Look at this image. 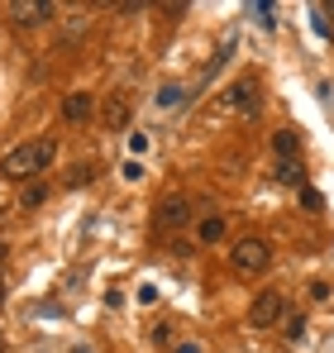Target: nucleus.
Instances as JSON below:
<instances>
[{
	"label": "nucleus",
	"instance_id": "nucleus-1",
	"mask_svg": "<svg viewBox=\"0 0 334 353\" xmlns=\"http://www.w3.org/2000/svg\"><path fill=\"white\" fill-rule=\"evenodd\" d=\"M57 143L53 139H29V143H14L5 158H0V176L5 181H34L39 172H48Z\"/></svg>",
	"mask_w": 334,
	"mask_h": 353
},
{
	"label": "nucleus",
	"instance_id": "nucleus-2",
	"mask_svg": "<svg viewBox=\"0 0 334 353\" xmlns=\"http://www.w3.org/2000/svg\"><path fill=\"white\" fill-rule=\"evenodd\" d=\"M268 263H273V248H268V239H258V234H244L234 248H229V268L244 272V277L268 272Z\"/></svg>",
	"mask_w": 334,
	"mask_h": 353
},
{
	"label": "nucleus",
	"instance_id": "nucleus-3",
	"mask_svg": "<svg viewBox=\"0 0 334 353\" xmlns=\"http://www.w3.org/2000/svg\"><path fill=\"white\" fill-rule=\"evenodd\" d=\"M286 296L277 292V287H263V292L253 296V305H248V325L253 330H273V325H282L286 320Z\"/></svg>",
	"mask_w": 334,
	"mask_h": 353
},
{
	"label": "nucleus",
	"instance_id": "nucleus-4",
	"mask_svg": "<svg viewBox=\"0 0 334 353\" xmlns=\"http://www.w3.org/2000/svg\"><path fill=\"white\" fill-rule=\"evenodd\" d=\"M191 210H196V205H191L186 196H163V201L153 205V225L177 234V230H186V225H191Z\"/></svg>",
	"mask_w": 334,
	"mask_h": 353
},
{
	"label": "nucleus",
	"instance_id": "nucleus-5",
	"mask_svg": "<svg viewBox=\"0 0 334 353\" xmlns=\"http://www.w3.org/2000/svg\"><path fill=\"white\" fill-rule=\"evenodd\" d=\"M10 19H14L19 29H39V24L57 19V5L53 0H14V5H10Z\"/></svg>",
	"mask_w": 334,
	"mask_h": 353
},
{
	"label": "nucleus",
	"instance_id": "nucleus-6",
	"mask_svg": "<svg viewBox=\"0 0 334 353\" xmlns=\"http://www.w3.org/2000/svg\"><path fill=\"white\" fill-rule=\"evenodd\" d=\"M129 115H134V96H129V91H110V96L101 101V124H106V129H124Z\"/></svg>",
	"mask_w": 334,
	"mask_h": 353
},
{
	"label": "nucleus",
	"instance_id": "nucleus-7",
	"mask_svg": "<svg viewBox=\"0 0 334 353\" xmlns=\"http://www.w3.org/2000/svg\"><path fill=\"white\" fill-rule=\"evenodd\" d=\"M91 115H96V96L91 91H67L62 96V119L67 124H86Z\"/></svg>",
	"mask_w": 334,
	"mask_h": 353
},
{
	"label": "nucleus",
	"instance_id": "nucleus-8",
	"mask_svg": "<svg viewBox=\"0 0 334 353\" xmlns=\"http://www.w3.org/2000/svg\"><path fill=\"white\" fill-rule=\"evenodd\" d=\"M229 110L258 115V81H234V86H229Z\"/></svg>",
	"mask_w": 334,
	"mask_h": 353
},
{
	"label": "nucleus",
	"instance_id": "nucleus-9",
	"mask_svg": "<svg viewBox=\"0 0 334 353\" xmlns=\"http://www.w3.org/2000/svg\"><path fill=\"white\" fill-rule=\"evenodd\" d=\"M273 153H277V163L296 158V153H301V134H296V129H277V134H273Z\"/></svg>",
	"mask_w": 334,
	"mask_h": 353
},
{
	"label": "nucleus",
	"instance_id": "nucleus-10",
	"mask_svg": "<svg viewBox=\"0 0 334 353\" xmlns=\"http://www.w3.org/2000/svg\"><path fill=\"white\" fill-rule=\"evenodd\" d=\"M196 239H201V243H220L224 239V215H215V210L201 215V220H196Z\"/></svg>",
	"mask_w": 334,
	"mask_h": 353
},
{
	"label": "nucleus",
	"instance_id": "nucleus-11",
	"mask_svg": "<svg viewBox=\"0 0 334 353\" xmlns=\"http://www.w3.org/2000/svg\"><path fill=\"white\" fill-rule=\"evenodd\" d=\"M43 201H48V186H43V181H29L24 196H19V210H39Z\"/></svg>",
	"mask_w": 334,
	"mask_h": 353
},
{
	"label": "nucleus",
	"instance_id": "nucleus-12",
	"mask_svg": "<svg viewBox=\"0 0 334 353\" xmlns=\"http://www.w3.org/2000/svg\"><path fill=\"white\" fill-rule=\"evenodd\" d=\"M277 181H286V186H301V181H306L301 158H286V163H277Z\"/></svg>",
	"mask_w": 334,
	"mask_h": 353
},
{
	"label": "nucleus",
	"instance_id": "nucleus-13",
	"mask_svg": "<svg viewBox=\"0 0 334 353\" xmlns=\"http://www.w3.org/2000/svg\"><path fill=\"white\" fill-rule=\"evenodd\" d=\"M181 101H186V91H181V86H163V91H158V105H163V110H177Z\"/></svg>",
	"mask_w": 334,
	"mask_h": 353
},
{
	"label": "nucleus",
	"instance_id": "nucleus-14",
	"mask_svg": "<svg viewBox=\"0 0 334 353\" xmlns=\"http://www.w3.org/2000/svg\"><path fill=\"white\" fill-rule=\"evenodd\" d=\"M301 205H306L311 215H320V210H325V196H320L315 186H301Z\"/></svg>",
	"mask_w": 334,
	"mask_h": 353
},
{
	"label": "nucleus",
	"instance_id": "nucleus-15",
	"mask_svg": "<svg viewBox=\"0 0 334 353\" xmlns=\"http://www.w3.org/2000/svg\"><path fill=\"white\" fill-rule=\"evenodd\" d=\"M282 334H286V339H291V344H296V339H301V334H306V320H301V315H291V310H286V320H282Z\"/></svg>",
	"mask_w": 334,
	"mask_h": 353
},
{
	"label": "nucleus",
	"instance_id": "nucleus-16",
	"mask_svg": "<svg viewBox=\"0 0 334 353\" xmlns=\"http://www.w3.org/2000/svg\"><path fill=\"white\" fill-rule=\"evenodd\" d=\"M86 176H96V163H77V168L67 172V186H81Z\"/></svg>",
	"mask_w": 334,
	"mask_h": 353
},
{
	"label": "nucleus",
	"instance_id": "nucleus-17",
	"mask_svg": "<svg viewBox=\"0 0 334 353\" xmlns=\"http://www.w3.org/2000/svg\"><path fill=\"white\" fill-rule=\"evenodd\" d=\"M119 172H124V181H144V163H139V158H129Z\"/></svg>",
	"mask_w": 334,
	"mask_h": 353
},
{
	"label": "nucleus",
	"instance_id": "nucleus-18",
	"mask_svg": "<svg viewBox=\"0 0 334 353\" xmlns=\"http://www.w3.org/2000/svg\"><path fill=\"white\" fill-rule=\"evenodd\" d=\"M330 292H334L330 282H311V301H330Z\"/></svg>",
	"mask_w": 334,
	"mask_h": 353
},
{
	"label": "nucleus",
	"instance_id": "nucleus-19",
	"mask_svg": "<svg viewBox=\"0 0 334 353\" xmlns=\"http://www.w3.org/2000/svg\"><path fill=\"white\" fill-rule=\"evenodd\" d=\"M311 10H315V14H320L325 24H330V19H334V0H325V5H311Z\"/></svg>",
	"mask_w": 334,
	"mask_h": 353
},
{
	"label": "nucleus",
	"instance_id": "nucleus-20",
	"mask_svg": "<svg viewBox=\"0 0 334 353\" xmlns=\"http://www.w3.org/2000/svg\"><path fill=\"white\" fill-rule=\"evenodd\" d=\"M5 258H10V243H5V239H0V268H5Z\"/></svg>",
	"mask_w": 334,
	"mask_h": 353
},
{
	"label": "nucleus",
	"instance_id": "nucleus-21",
	"mask_svg": "<svg viewBox=\"0 0 334 353\" xmlns=\"http://www.w3.org/2000/svg\"><path fill=\"white\" fill-rule=\"evenodd\" d=\"M177 353H201V349H196V344H181V349H177Z\"/></svg>",
	"mask_w": 334,
	"mask_h": 353
},
{
	"label": "nucleus",
	"instance_id": "nucleus-22",
	"mask_svg": "<svg viewBox=\"0 0 334 353\" xmlns=\"http://www.w3.org/2000/svg\"><path fill=\"white\" fill-rule=\"evenodd\" d=\"M0 301H5V282H0Z\"/></svg>",
	"mask_w": 334,
	"mask_h": 353
}]
</instances>
